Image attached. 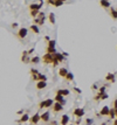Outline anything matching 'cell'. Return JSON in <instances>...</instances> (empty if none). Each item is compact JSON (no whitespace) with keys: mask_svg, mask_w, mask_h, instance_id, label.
I'll return each instance as SVG.
<instances>
[{"mask_svg":"<svg viewBox=\"0 0 117 125\" xmlns=\"http://www.w3.org/2000/svg\"><path fill=\"white\" fill-rule=\"evenodd\" d=\"M45 20H46L45 13H43V12H40V14H39L35 19H33V24H34V25H38V26H42V25L45 24Z\"/></svg>","mask_w":117,"mask_h":125,"instance_id":"cell-1","label":"cell"},{"mask_svg":"<svg viewBox=\"0 0 117 125\" xmlns=\"http://www.w3.org/2000/svg\"><path fill=\"white\" fill-rule=\"evenodd\" d=\"M54 105V101L52 99V98H48V99H45V101H42V102H40L39 103V108L40 109H47V108H52Z\"/></svg>","mask_w":117,"mask_h":125,"instance_id":"cell-2","label":"cell"},{"mask_svg":"<svg viewBox=\"0 0 117 125\" xmlns=\"http://www.w3.org/2000/svg\"><path fill=\"white\" fill-rule=\"evenodd\" d=\"M41 61H42V63H45V64H53V62H54V54H48V53H46V54L42 56Z\"/></svg>","mask_w":117,"mask_h":125,"instance_id":"cell-3","label":"cell"},{"mask_svg":"<svg viewBox=\"0 0 117 125\" xmlns=\"http://www.w3.org/2000/svg\"><path fill=\"white\" fill-rule=\"evenodd\" d=\"M43 5V1L42 0H39L38 2H34V4H30L29 5V11H40L41 7Z\"/></svg>","mask_w":117,"mask_h":125,"instance_id":"cell-4","label":"cell"},{"mask_svg":"<svg viewBox=\"0 0 117 125\" xmlns=\"http://www.w3.org/2000/svg\"><path fill=\"white\" fill-rule=\"evenodd\" d=\"M105 89H107V85H103V87H101V88H100V90H98V94H97L96 96H95V97H94V99L100 102V101H101V97H102V96H103L104 94H107V93H105Z\"/></svg>","mask_w":117,"mask_h":125,"instance_id":"cell-5","label":"cell"},{"mask_svg":"<svg viewBox=\"0 0 117 125\" xmlns=\"http://www.w3.org/2000/svg\"><path fill=\"white\" fill-rule=\"evenodd\" d=\"M27 34H28V29L25 28V27H21V28H19V31H18V37H19V39H25V37L27 36Z\"/></svg>","mask_w":117,"mask_h":125,"instance_id":"cell-6","label":"cell"},{"mask_svg":"<svg viewBox=\"0 0 117 125\" xmlns=\"http://www.w3.org/2000/svg\"><path fill=\"white\" fill-rule=\"evenodd\" d=\"M21 61L22 63H30L32 62V57L28 54V52H24L22 55H21Z\"/></svg>","mask_w":117,"mask_h":125,"instance_id":"cell-7","label":"cell"},{"mask_svg":"<svg viewBox=\"0 0 117 125\" xmlns=\"http://www.w3.org/2000/svg\"><path fill=\"white\" fill-rule=\"evenodd\" d=\"M73 115H74L76 118H81V117L84 116V110H83L82 108H76V109L74 110Z\"/></svg>","mask_w":117,"mask_h":125,"instance_id":"cell-8","label":"cell"},{"mask_svg":"<svg viewBox=\"0 0 117 125\" xmlns=\"http://www.w3.org/2000/svg\"><path fill=\"white\" fill-rule=\"evenodd\" d=\"M40 121H41V115H39V113H35L34 116H32V117H30V119H29V123H30V124H38Z\"/></svg>","mask_w":117,"mask_h":125,"instance_id":"cell-9","label":"cell"},{"mask_svg":"<svg viewBox=\"0 0 117 125\" xmlns=\"http://www.w3.org/2000/svg\"><path fill=\"white\" fill-rule=\"evenodd\" d=\"M61 110H63V104H61V103H58V102L54 103V105H53V111H54L55 113H58Z\"/></svg>","mask_w":117,"mask_h":125,"instance_id":"cell-10","label":"cell"},{"mask_svg":"<svg viewBox=\"0 0 117 125\" xmlns=\"http://www.w3.org/2000/svg\"><path fill=\"white\" fill-rule=\"evenodd\" d=\"M109 112H110V108H109L108 105H105V106H103L102 110L100 111V115H101V116H109Z\"/></svg>","mask_w":117,"mask_h":125,"instance_id":"cell-11","label":"cell"},{"mask_svg":"<svg viewBox=\"0 0 117 125\" xmlns=\"http://www.w3.org/2000/svg\"><path fill=\"white\" fill-rule=\"evenodd\" d=\"M54 60H56V61H58V62H63L66 59H64V55L63 54H61V53H55L54 54Z\"/></svg>","mask_w":117,"mask_h":125,"instance_id":"cell-12","label":"cell"},{"mask_svg":"<svg viewBox=\"0 0 117 125\" xmlns=\"http://www.w3.org/2000/svg\"><path fill=\"white\" fill-rule=\"evenodd\" d=\"M68 123H69V116H68V115H63V116H61L60 125H68Z\"/></svg>","mask_w":117,"mask_h":125,"instance_id":"cell-13","label":"cell"},{"mask_svg":"<svg viewBox=\"0 0 117 125\" xmlns=\"http://www.w3.org/2000/svg\"><path fill=\"white\" fill-rule=\"evenodd\" d=\"M105 81H107V82H111V83H114V82H115V74H113V73L107 74V76H105Z\"/></svg>","mask_w":117,"mask_h":125,"instance_id":"cell-14","label":"cell"},{"mask_svg":"<svg viewBox=\"0 0 117 125\" xmlns=\"http://www.w3.org/2000/svg\"><path fill=\"white\" fill-rule=\"evenodd\" d=\"M49 116H50V113H49L48 111L43 112V113L41 115V121H42V122H45V123L49 122Z\"/></svg>","mask_w":117,"mask_h":125,"instance_id":"cell-15","label":"cell"},{"mask_svg":"<svg viewBox=\"0 0 117 125\" xmlns=\"http://www.w3.org/2000/svg\"><path fill=\"white\" fill-rule=\"evenodd\" d=\"M29 31L32 32V33H34V34H39L40 33V28H39V26L38 25H30V27H29Z\"/></svg>","mask_w":117,"mask_h":125,"instance_id":"cell-16","label":"cell"},{"mask_svg":"<svg viewBox=\"0 0 117 125\" xmlns=\"http://www.w3.org/2000/svg\"><path fill=\"white\" fill-rule=\"evenodd\" d=\"M68 73H69V71L67 70V68H60V69H58V75H60L61 77H64V78H66V76L68 75Z\"/></svg>","mask_w":117,"mask_h":125,"instance_id":"cell-17","label":"cell"},{"mask_svg":"<svg viewBox=\"0 0 117 125\" xmlns=\"http://www.w3.org/2000/svg\"><path fill=\"white\" fill-rule=\"evenodd\" d=\"M29 119H30V117H29L27 113H24L22 116H21V118L18 121V123H26V122H29Z\"/></svg>","mask_w":117,"mask_h":125,"instance_id":"cell-18","label":"cell"},{"mask_svg":"<svg viewBox=\"0 0 117 125\" xmlns=\"http://www.w3.org/2000/svg\"><path fill=\"white\" fill-rule=\"evenodd\" d=\"M46 85H47V83H46L45 81H39V82L36 83V89L42 90V89H45V88H46Z\"/></svg>","mask_w":117,"mask_h":125,"instance_id":"cell-19","label":"cell"},{"mask_svg":"<svg viewBox=\"0 0 117 125\" xmlns=\"http://www.w3.org/2000/svg\"><path fill=\"white\" fill-rule=\"evenodd\" d=\"M48 20H49V22H50L52 25H55V22H56L55 14H54V13H49V14H48Z\"/></svg>","mask_w":117,"mask_h":125,"instance_id":"cell-20","label":"cell"},{"mask_svg":"<svg viewBox=\"0 0 117 125\" xmlns=\"http://www.w3.org/2000/svg\"><path fill=\"white\" fill-rule=\"evenodd\" d=\"M100 5H101L103 8H109V7H110L109 0H100Z\"/></svg>","mask_w":117,"mask_h":125,"instance_id":"cell-21","label":"cell"},{"mask_svg":"<svg viewBox=\"0 0 117 125\" xmlns=\"http://www.w3.org/2000/svg\"><path fill=\"white\" fill-rule=\"evenodd\" d=\"M56 94L62 95V96L64 97V96H68V95L70 94V91H69L68 89H60V90H58V91H56Z\"/></svg>","mask_w":117,"mask_h":125,"instance_id":"cell-22","label":"cell"},{"mask_svg":"<svg viewBox=\"0 0 117 125\" xmlns=\"http://www.w3.org/2000/svg\"><path fill=\"white\" fill-rule=\"evenodd\" d=\"M55 101L58 102V103H61V104H64V103H66L63 96H62V95H58V94H56V96H55Z\"/></svg>","mask_w":117,"mask_h":125,"instance_id":"cell-23","label":"cell"},{"mask_svg":"<svg viewBox=\"0 0 117 125\" xmlns=\"http://www.w3.org/2000/svg\"><path fill=\"white\" fill-rule=\"evenodd\" d=\"M110 15L114 20H117V9L115 8H110Z\"/></svg>","mask_w":117,"mask_h":125,"instance_id":"cell-24","label":"cell"},{"mask_svg":"<svg viewBox=\"0 0 117 125\" xmlns=\"http://www.w3.org/2000/svg\"><path fill=\"white\" fill-rule=\"evenodd\" d=\"M115 117H116V110L113 108V109H110V112H109V118L114 119Z\"/></svg>","mask_w":117,"mask_h":125,"instance_id":"cell-25","label":"cell"},{"mask_svg":"<svg viewBox=\"0 0 117 125\" xmlns=\"http://www.w3.org/2000/svg\"><path fill=\"white\" fill-rule=\"evenodd\" d=\"M29 14H30V16H33V19H35L40 14V11H29Z\"/></svg>","mask_w":117,"mask_h":125,"instance_id":"cell-26","label":"cell"},{"mask_svg":"<svg viewBox=\"0 0 117 125\" xmlns=\"http://www.w3.org/2000/svg\"><path fill=\"white\" fill-rule=\"evenodd\" d=\"M46 52H47L48 54H55V53H58L56 49H55V48H52V47H47V48H46Z\"/></svg>","mask_w":117,"mask_h":125,"instance_id":"cell-27","label":"cell"},{"mask_svg":"<svg viewBox=\"0 0 117 125\" xmlns=\"http://www.w3.org/2000/svg\"><path fill=\"white\" fill-rule=\"evenodd\" d=\"M40 61H41V59H40L39 56H34V57H32V62L30 63H33V64H38Z\"/></svg>","mask_w":117,"mask_h":125,"instance_id":"cell-28","label":"cell"},{"mask_svg":"<svg viewBox=\"0 0 117 125\" xmlns=\"http://www.w3.org/2000/svg\"><path fill=\"white\" fill-rule=\"evenodd\" d=\"M55 44H56L55 40H50V41H48V46H47V47H52V48H55Z\"/></svg>","mask_w":117,"mask_h":125,"instance_id":"cell-29","label":"cell"},{"mask_svg":"<svg viewBox=\"0 0 117 125\" xmlns=\"http://www.w3.org/2000/svg\"><path fill=\"white\" fill-rule=\"evenodd\" d=\"M66 80H67V81H73V80H74V75H73L71 73H68V75L66 76Z\"/></svg>","mask_w":117,"mask_h":125,"instance_id":"cell-30","label":"cell"},{"mask_svg":"<svg viewBox=\"0 0 117 125\" xmlns=\"http://www.w3.org/2000/svg\"><path fill=\"white\" fill-rule=\"evenodd\" d=\"M39 81H45V82H46V81H47L46 75H42V74L40 73V74H39Z\"/></svg>","mask_w":117,"mask_h":125,"instance_id":"cell-31","label":"cell"},{"mask_svg":"<svg viewBox=\"0 0 117 125\" xmlns=\"http://www.w3.org/2000/svg\"><path fill=\"white\" fill-rule=\"evenodd\" d=\"M29 73H30V75H36V74H39L40 71H39L38 69H30V71H29Z\"/></svg>","mask_w":117,"mask_h":125,"instance_id":"cell-32","label":"cell"},{"mask_svg":"<svg viewBox=\"0 0 117 125\" xmlns=\"http://www.w3.org/2000/svg\"><path fill=\"white\" fill-rule=\"evenodd\" d=\"M86 124L87 125L92 124V119H91V118H87V119H86Z\"/></svg>","mask_w":117,"mask_h":125,"instance_id":"cell-33","label":"cell"},{"mask_svg":"<svg viewBox=\"0 0 117 125\" xmlns=\"http://www.w3.org/2000/svg\"><path fill=\"white\" fill-rule=\"evenodd\" d=\"M47 2H48L49 5H52V6H54V5H55V1H54V0H47Z\"/></svg>","mask_w":117,"mask_h":125,"instance_id":"cell-34","label":"cell"},{"mask_svg":"<svg viewBox=\"0 0 117 125\" xmlns=\"http://www.w3.org/2000/svg\"><path fill=\"white\" fill-rule=\"evenodd\" d=\"M114 109H115V110H117V99H115V101H114Z\"/></svg>","mask_w":117,"mask_h":125,"instance_id":"cell-35","label":"cell"},{"mask_svg":"<svg viewBox=\"0 0 117 125\" xmlns=\"http://www.w3.org/2000/svg\"><path fill=\"white\" fill-rule=\"evenodd\" d=\"M73 90H74V91H76L77 94H81V90H80V89H77V88H73Z\"/></svg>","mask_w":117,"mask_h":125,"instance_id":"cell-36","label":"cell"},{"mask_svg":"<svg viewBox=\"0 0 117 125\" xmlns=\"http://www.w3.org/2000/svg\"><path fill=\"white\" fill-rule=\"evenodd\" d=\"M49 125H58V122H56V121H52V122L49 123Z\"/></svg>","mask_w":117,"mask_h":125,"instance_id":"cell-37","label":"cell"},{"mask_svg":"<svg viewBox=\"0 0 117 125\" xmlns=\"http://www.w3.org/2000/svg\"><path fill=\"white\" fill-rule=\"evenodd\" d=\"M33 52H34V48H30V49L28 50V54H29V55H32V54H33Z\"/></svg>","mask_w":117,"mask_h":125,"instance_id":"cell-38","label":"cell"},{"mask_svg":"<svg viewBox=\"0 0 117 125\" xmlns=\"http://www.w3.org/2000/svg\"><path fill=\"white\" fill-rule=\"evenodd\" d=\"M12 27H13V28H15V27H18V24H15V22H14V24L12 25Z\"/></svg>","mask_w":117,"mask_h":125,"instance_id":"cell-39","label":"cell"},{"mask_svg":"<svg viewBox=\"0 0 117 125\" xmlns=\"http://www.w3.org/2000/svg\"><path fill=\"white\" fill-rule=\"evenodd\" d=\"M22 112H24V111H22V110H20V111H18V115H22Z\"/></svg>","mask_w":117,"mask_h":125,"instance_id":"cell-40","label":"cell"},{"mask_svg":"<svg viewBox=\"0 0 117 125\" xmlns=\"http://www.w3.org/2000/svg\"><path fill=\"white\" fill-rule=\"evenodd\" d=\"M114 125H117V118L115 119V121H114Z\"/></svg>","mask_w":117,"mask_h":125,"instance_id":"cell-41","label":"cell"},{"mask_svg":"<svg viewBox=\"0 0 117 125\" xmlns=\"http://www.w3.org/2000/svg\"><path fill=\"white\" fill-rule=\"evenodd\" d=\"M101 125H107V124H105V123H102V124H101Z\"/></svg>","mask_w":117,"mask_h":125,"instance_id":"cell-42","label":"cell"},{"mask_svg":"<svg viewBox=\"0 0 117 125\" xmlns=\"http://www.w3.org/2000/svg\"><path fill=\"white\" fill-rule=\"evenodd\" d=\"M116 117H117V110H116Z\"/></svg>","mask_w":117,"mask_h":125,"instance_id":"cell-43","label":"cell"},{"mask_svg":"<svg viewBox=\"0 0 117 125\" xmlns=\"http://www.w3.org/2000/svg\"><path fill=\"white\" fill-rule=\"evenodd\" d=\"M70 125H71V124H70Z\"/></svg>","mask_w":117,"mask_h":125,"instance_id":"cell-44","label":"cell"}]
</instances>
